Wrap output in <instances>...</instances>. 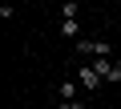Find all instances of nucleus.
Listing matches in <instances>:
<instances>
[{
    "label": "nucleus",
    "mask_w": 121,
    "mask_h": 109,
    "mask_svg": "<svg viewBox=\"0 0 121 109\" xmlns=\"http://www.w3.org/2000/svg\"><path fill=\"white\" fill-rule=\"evenodd\" d=\"M93 69H97V77H105V81H121V69H117L109 57H97V61H93Z\"/></svg>",
    "instance_id": "1"
},
{
    "label": "nucleus",
    "mask_w": 121,
    "mask_h": 109,
    "mask_svg": "<svg viewBox=\"0 0 121 109\" xmlns=\"http://www.w3.org/2000/svg\"><path fill=\"white\" fill-rule=\"evenodd\" d=\"M77 85H81V81H60V101H65V105L77 101Z\"/></svg>",
    "instance_id": "3"
},
{
    "label": "nucleus",
    "mask_w": 121,
    "mask_h": 109,
    "mask_svg": "<svg viewBox=\"0 0 121 109\" xmlns=\"http://www.w3.org/2000/svg\"><path fill=\"white\" fill-rule=\"evenodd\" d=\"M117 69H121V61H117Z\"/></svg>",
    "instance_id": "6"
},
{
    "label": "nucleus",
    "mask_w": 121,
    "mask_h": 109,
    "mask_svg": "<svg viewBox=\"0 0 121 109\" xmlns=\"http://www.w3.org/2000/svg\"><path fill=\"white\" fill-rule=\"evenodd\" d=\"M81 28H77V20H60V36H77Z\"/></svg>",
    "instance_id": "4"
},
{
    "label": "nucleus",
    "mask_w": 121,
    "mask_h": 109,
    "mask_svg": "<svg viewBox=\"0 0 121 109\" xmlns=\"http://www.w3.org/2000/svg\"><path fill=\"white\" fill-rule=\"evenodd\" d=\"M60 109H85V105H81V101H73V105H60Z\"/></svg>",
    "instance_id": "5"
},
{
    "label": "nucleus",
    "mask_w": 121,
    "mask_h": 109,
    "mask_svg": "<svg viewBox=\"0 0 121 109\" xmlns=\"http://www.w3.org/2000/svg\"><path fill=\"white\" fill-rule=\"evenodd\" d=\"M77 81H81L85 89H97V85H101V77H97V69H93V65H81V73H77Z\"/></svg>",
    "instance_id": "2"
}]
</instances>
